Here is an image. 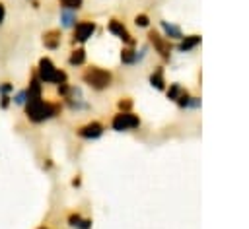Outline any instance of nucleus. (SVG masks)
Here are the masks:
<instances>
[{"instance_id":"24","label":"nucleus","mask_w":249,"mask_h":229,"mask_svg":"<svg viewBox=\"0 0 249 229\" xmlns=\"http://www.w3.org/2000/svg\"><path fill=\"white\" fill-rule=\"evenodd\" d=\"M64 8H72V10H80L84 6V0H58Z\"/></svg>"},{"instance_id":"17","label":"nucleus","mask_w":249,"mask_h":229,"mask_svg":"<svg viewBox=\"0 0 249 229\" xmlns=\"http://www.w3.org/2000/svg\"><path fill=\"white\" fill-rule=\"evenodd\" d=\"M160 27H161L165 39H181V37H183L179 25H175V23H171V21H163V19H161V21H160Z\"/></svg>"},{"instance_id":"25","label":"nucleus","mask_w":249,"mask_h":229,"mask_svg":"<svg viewBox=\"0 0 249 229\" xmlns=\"http://www.w3.org/2000/svg\"><path fill=\"white\" fill-rule=\"evenodd\" d=\"M12 107V95H0V109L8 111Z\"/></svg>"},{"instance_id":"1","label":"nucleus","mask_w":249,"mask_h":229,"mask_svg":"<svg viewBox=\"0 0 249 229\" xmlns=\"http://www.w3.org/2000/svg\"><path fill=\"white\" fill-rule=\"evenodd\" d=\"M62 109H64L62 101L35 97V99H27V103L23 105V114L31 124H43V122H49V120L60 116Z\"/></svg>"},{"instance_id":"27","label":"nucleus","mask_w":249,"mask_h":229,"mask_svg":"<svg viewBox=\"0 0 249 229\" xmlns=\"http://www.w3.org/2000/svg\"><path fill=\"white\" fill-rule=\"evenodd\" d=\"M72 186H80V177H76V179H72Z\"/></svg>"},{"instance_id":"3","label":"nucleus","mask_w":249,"mask_h":229,"mask_svg":"<svg viewBox=\"0 0 249 229\" xmlns=\"http://www.w3.org/2000/svg\"><path fill=\"white\" fill-rule=\"evenodd\" d=\"M35 74L39 76V80H41L45 85H47V83L58 85V83L68 82V74H66L62 68H58L49 56H41V58H39V62H37V66H35Z\"/></svg>"},{"instance_id":"6","label":"nucleus","mask_w":249,"mask_h":229,"mask_svg":"<svg viewBox=\"0 0 249 229\" xmlns=\"http://www.w3.org/2000/svg\"><path fill=\"white\" fill-rule=\"evenodd\" d=\"M138 126H140V116L134 114L132 111H128V113H121L119 111L111 118V128L115 132H128V130H136Z\"/></svg>"},{"instance_id":"14","label":"nucleus","mask_w":249,"mask_h":229,"mask_svg":"<svg viewBox=\"0 0 249 229\" xmlns=\"http://www.w3.org/2000/svg\"><path fill=\"white\" fill-rule=\"evenodd\" d=\"M86 58H88L86 49H84V47H76V49L70 50L66 62H68V66H72V68H80V66L86 64Z\"/></svg>"},{"instance_id":"23","label":"nucleus","mask_w":249,"mask_h":229,"mask_svg":"<svg viewBox=\"0 0 249 229\" xmlns=\"http://www.w3.org/2000/svg\"><path fill=\"white\" fill-rule=\"evenodd\" d=\"M117 109H119L121 113H128V111L132 109V99H130V97H121L119 103H117Z\"/></svg>"},{"instance_id":"21","label":"nucleus","mask_w":249,"mask_h":229,"mask_svg":"<svg viewBox=\"0 0 249 229\" xmlns=\"http://www.w3.org/2000/svg\"><path fill=\"white\" fill-rule=\"evenodd\" d=\"M134 25H136V27H142V29L150 27V17H148V14H136V16H134Z\"/></svg>"},{"instance_id":"15","label":"nucleus","mask_w":249,"mask_h":229,"mask_svg":"<svg viewBox=\"0 0 249 229\" xmlns=\"http://www.w3.org/2000/svg\"><path fill=\"white\" fill-rule=\"evenodd\" d=\"M121 64L123 66H136V45H123Z\"/></svg>"},{"instance_id":"2","label":"nucleus","mask_w":249,"mask_h":229,"mask_svg":"<svg viewBox=\"0 0 249 229\" xmlns=\"http://www.w3.org/2000/svg\"><path fill=\"white\" fill-rule=\"evenodd\" d=\"M82 82H84L88 87H91L93 91H105V89H109L111 83H113V72L107 70V68H101V66L91 64V66L84 68V72H82Z\"/></svg>"},{"instance_id":"9","label":"nucleus","mask_w":249,"mask_h":229,"mask_svg":"<svg viewBox=\"0 0 249 229\" xmlns=\"http://www.w3.org/2000/svg\"><path fill=\"white\" fill-rule=\"evenodd\" d=\"M107 31H109L113 37L121 39L124 45H136V39L130 35V31L124 27V23H123L121 19H117V17H111V19L107 21Z\"/></svg>"},{"instance_id":"19","label":"nucleus","mask_w":249,"mask_h":229,"mask_svg":"<svg viewBox=\"0 0 249 229\" xmlns=\"http://www.w3.org/2000/svg\"><path fill=\"white\" fill-rule=\"evenodd\" d=\"M27 103V91H25V87H21V89H16L14 93H12V105H16V107H21L23 109V105Z\"/></svg>"},{"instance_id":"4","label":"nucleus","mask_w":249,"mask_h":229,"mask_svg":"<svg viewBox=\"0 0 249 229\" xmlns=\"http://www.w3.org/2000/svg\"><path fill=\"white\" fill-rule=\"evenodd\" d=\"M62 105L68 107L72 113H84V111H89V109H91V105H89V103L86 101V97H84L82 87H80V85H72V83H70L68 95L62 99Z\"/></svg>"},{"instance_id":"20","label":"nucleus","mask_w":249,"mask_h":229,"mask_svg":"<svg viewBox=\"0 0 249 229\" xmlns=\"http://www.w3.org/2000/svg\"><path fill=\"white\" fill-rule=\"evenodd\" d=\"M183 91H185V89H183L179 83H171V85L167 87V91H165V93H167V99L177 101V99L181 97V93H183Z\"/></svg>"},{"instance_id":"28","label":"nucleus","mask_w":249,"mask_h":229,"mask_svg":"<svg viewBox=\"0 0 249 229\" xmlns=\"http://www.w3.org/2000/svg\"><path fill=\"white\" fill-rule=\"evenodd\" d=\"M37 229H51V227H47V225H39Z\"/></svg>"},{"instance_id":"22","label":"nucleus","mask_w":249,"mask_h":229,"mask_svg":"<svg viewBox=\"0 0 249 229\" xmlns=\"http://www.w3.org/2000/svg\"><path fill=\"white\" fill-rule=\"evenodd\" d=\"M16 91V85H14V82H10V80H4V82H0V95H12Z\"/></svg>"},{"instance_id":"10","label":"nucleus","mask_w":249,"mask_h":229,"mask_svg":"<svg viewBox=\"0 0 249 229\" xmlns=\"http://www.w3.org/2000/svg\"><path fill=\"white\" fill-rule=\"evenodd\" d=\"M41 43L47 50H58L62 45V31L58 27H51L47 31H43L41 35Z\"/></svg>"},{"instance_id":"18","label":"nucleus","mask_w":249,"mask_h":229,"mask_svg":"<svg viewBox=\"0 0 249 229\" xmlns=\"http://www.w3.org/2000/svg\"><path fill=\"white\" fill-rule=\"evenodd\" d=\"M200 43V37L198 35H189V37H181V41H179V45H177V49H179V52H189V50H193L196 45Z\"/></svg>"},{"instance_id":"13","label":"nucleus","mask_w":249,"mask_h":229,"mask_svg":"<svg viewBox=\"0 0 249 229\" xmlns=\"http://www.w3.org/2000/svg\"><path fill=\"white\" fill-rule=\"evenodd\" d=\"M66 223L72 229H91V219L89 217H84L80 212H70L66 215Z\"/></svg>"},{"instance_id":"12","label":"nucleus","mask_w":249,"mask_h":229,"mask_svg":"<svg viewBox=\"0 0 249 229\" xmlns=\"http://www.w3.org/2000/svg\"><path fill=\"white\" fill-rule=\"evenodd\" d=\"M58 21H60V29H74V25L78 23V10L60 6Z\"/></svg>"},{"instance_id":"5","label":"nucleus","mask_w":249,"mask_h":229,"mask_svg":"<svg viewBox=\"0 0 249 229\" xmlns=\"http://www.w3.org/2000/svg\"><path fill=\"white\" fill-rule=\"evenodd\" d=\"M95 29H97V23L93 19H78V23L72 29L70 43L72 45H84V43H88L95 35Z\"/></svg>"},{"instance_id":"26","label":"nucleus","mask_w":249,"mask_h":229,"mask_svg":"<svg viewBox=\"0 0 249 229\" xmlns=\"http://www.w3.org/2000/svg\"><path fill=\"white\" fill-rule=\"evenodd\" d=\"M6 4L0 0V25H4V21H6Z\"/></svg>"},{"instance_id":"8","label":"nucleus","mask_w":249,"mask_h":229,"mask_svg":"<svg viewBox=\"0 0 249 229\" xmlns=\"http://www.w3.org/2000/svg\"><path fill=\"white\" fill-rule=\"evenodd\" d=\"M148 43H150V47H154V50L163 58V60H169V56H171V43H169V39H165L161 33H158V31H148Z\"/></svg>"},{"instance_id":"7","label":"nucleus","mask_w":249,"mask_h":229,"mask_svg":"<svg viewBox=\"0 0 249 229\" xmlns=\"http://www.w3.org/2000/svg\"><path fill=\"white\" fill-rule=\"evenodd\" d=\"M105 130H107V128H105L103 122H99V120H89V122H86V124H82V126L76 128V136L82 138V140H86V142H91V140L101 138V136L105 134Z\"/></svg>"},{"instance_id":"16","label":"nucleus","mask_w":249,"mask_h":229,"mask_svg":"<svg viewBox=\"0 0 249 229\" xmlns=\"http://www.w3.org/2000/svg\"><path fill=\"white\" fill-rule=\"evenodd\" d=\"M150 85L156 89H165V74H163V66H156L150 72Z\"/></svg>"},{"instance_id":"11","label":"nucleus","mask_w":249,"mask_h":229,"mask_svg":"<svg viewBox=\"0 0 249 229\" xmlns=\"http://www.w3.org/2000/svg\"><path fill=\"white\" fill-rule=\"evenodd\" d=\"M25 91H27V99H35V97H43V91H45V83L39 80V76L35 74V68L29 72V80H27V85H25Z\"/></svg>"}]
</instances>
